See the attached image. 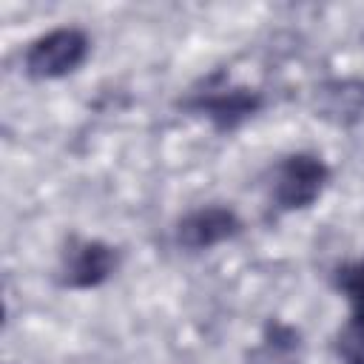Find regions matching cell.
Masks as SVG:
<instances>
[{
    "instance_id": "cell-8",
    "label": "cell",
    "mask_w": 364,
    "mask_h": 364,
    "mask_svg": "<svg viewBox=\"0 0 364 364\" xmlns=\"http://www.w3.org/2000/svg\"><path fill=\"white\" fill-rule=\"evenodd\" d=\"M333 353L341 364H364V310H353L333 338Z\"/></svg>"
},
{
    "instance_id": "cell-4",
    "label": "cell",
    "mask_w": 364,
    "mask_h": 364,
    "mask_svg": "<svg viewBox=\"0 0 364 364\" xmlns=\"http://www.w3.org/2000/svg\"><path fill=\"white\" fill-rule=\"evenodd\" d=\"M119 264L117 247L100 239H71L60 262V284L71 290H91L111 279Z\"/></svg>"
},
{
    "instance_id": "cell-7",
    "label": "cell",
    "mask_w": 364,
    "mask_h": 364,
    "mask_svg": "<svg viewBox=\"0 0 364 364\" xmlns=\"http://www.w3.org/2000/svg\"><path fill=\"white\" fill-rule=\"evenodd\" d=\"M301 361V333L279 318L264 324L262 341L245 355V364H299Z\"/></svg>"
},
{
    "instance_id": "cell-2",
    "label": "cell",
    "mask_w": 364,
    "mask_h": 364,
    "mask_svg": "<svg viewBox=\"0 0 364 364\" xmlns=\"http://www.w3.org/2000/svg\"><path fill=\"white\" fill-rule=\"evenodd\" d=\"M88 57V37L85 31L65 26L37 37L23 57V68L31 80H60L77 71Z\"/></svg>"
},
{
    "instance_id": "cell-6",
    "label": "cell",
    "mask_w": 364,
    "mask_h": 364,
    "mask_svg": "<svg viewBox=\"0 0 364 364\" xmlns=\"http://www.w3.org/2000/svg\"><path fill=\"white\" fill-rule=\"evenodd\" d=\"M310 111L327 125L353 128L364 119V77H336L316 85Z\"/></svg>"
},
{
    "instance_id": "cell-9",
    "label": "cell",
    "mask_w": 364,
    "mask_h": 364,
    "mask_svg": "<svg viewBox=\"0 0 364 364\" xmlns=\"http://www.w3.org/2000/svg\"><path fill=\"white\" fill-rule=\"evenodd\" d=\"M333 287L341 296H347V301H350L353 310H364V259L347 262V264L336 267Z\"/></svg>"
},
{
    "instance_id": "cell-3",
    "label": "cell",
    "mask_w": 364,
    "mask_h": 364,
    "mask_svg": "<svg viewBox=\"0 0 364 364\" xmlns=\"http://www.w3.org/2000/svg\"><path fill=\"white\" fill-rule=\"evenodd\" d=\"M264 105V97L262 91L256 88H245V85H222V88H205V91H196L193 97H188L182 102L185 111L196 114V117H205L216 131L228 134V131H236L242 122H247L253 114H259Z\"/></svg>"
},
{
    "instance_id": "cell-1",
    "label": "cell",
    "mask_w": 364,
    "mask_h": 364,
    "mask_svg": "<svg viewBox=\"0 0 364 364\" xmlns=\"http://www.w3.org/2000/svg\"><path fill=\"white\" fill-rule=\"evenodd\" d=\"M327 179H330V168L321 156L307 154V151L287 154L273 171L270 199H273L276 210H282V213L304 210L321 196Z\"/></svg>"
},
{
    "instance_id": "cell-5",
    "label": "cell",
    "mask_w": 364,
    "mask_h": 364,
    "mask_svg": "<svg viewBox=\"0 0 364 364\" xmlns=\"http://www.w3.org/2000/svg\"><path fill=\"white\" fill-rule=\"evenodd\" d=\"M239 233H242V219L236 216V210H230L225 205H205L179 219L176 245L191 253H199V250H210L222 242H230Z\"/></svg>"
}]
</instances>
